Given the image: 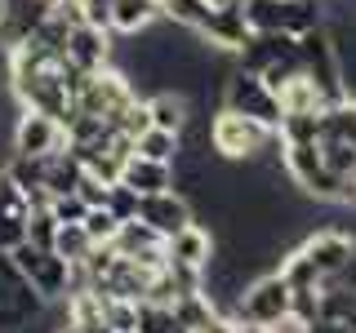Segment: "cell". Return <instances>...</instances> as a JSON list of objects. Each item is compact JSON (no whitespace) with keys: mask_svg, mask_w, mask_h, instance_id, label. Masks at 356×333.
I'll use <instances>...</instances> for the list:
<instances>
[{"mask_svg":"<svg viewBox=\"0 0 356 333\" xmlns=\"http://www.w3.org/2000/svg\"><path fill=\"white\" fill-rule=\"evenodd\" d=\"M209 147H214L222 160H254L276 142V129L259 125L254 116H241L232 107H218V116L209 120Z\"/></svg>","mask_w":356,"mask_h":333,"instance_id":"1","label":"cell"},{"mask_svg":"<svg viewBox=\"0 0 356 333\" xmlns=\"http://www.w3.org/2000/svg\"><path fill=\"white\" fill-rule=\"evenodd\" d=\"M134 85H129V76H120V71H111V67H98V71H85L81 76V85H76V116H98V120H116L120 111H125L134 103Z\"/></svg>","mask_w":356,"mask_h":333,"instance_id":"2","label":"cell"},{"mask_svg":"<svg viewBox=\"0 0 356 333\" xmlns=\"http://www.w3.org/2000/svg\"><path fill=\"white\" fill-rule=\"evenodd\" d=\"M289 284L281 271H267L259 275V280H250L236 293V320L250 329H263V325H276V320L289 316Z\"/></svg>","mask_w":356,"mask_h":333,"instance_id":"3","label":"cell"},{"mask_svg":"<svg viewBox=\"0 0 356 333\" xmlns=\"http://www.w3.org/2000/svg\"><path fill=\"white\" fill-rule=\"evenodd\" d=\"M222 107L241 111V116H254L267 129L281 125V103H276V94L263 85V76L250 71V67H241V71L227 76V85H222Z\"/></svg>","mask_w":356,"mask_h":333,"instance_id":"4","label":"cell"},{"mask_svg":"<svg viewBox=\"0 0 356 333\" xmlns=\"http://www.w3.org/2000/svg\"><path fill=\"white\" fill-rule=\"evenodd\" d=\"M9 258L22 275L31 280L40 298H67V280H72V262L58 258L54 249H40V244H27L22 240L18 249H9Z\"/></svg>","mask_w":356,"mask_h":333,"instance_id":"5","label":"cell"},{"mask_svg":"<svg viewBox=\"0 0 356 333\" xmlns=\"http://www.w3.org/2000/svg\"><path fill=\"white\" fill-rule=\"evenodd\" d=\"M40 307V293L31 289V280L14 266L9 253H0V325L18 329L31 320V311Z\"/></svg>","mask_w":356,"mask_h":333,"instance_id":"6","label":"cell"},{"mask_svg":"<svg viewBox=\"0 0 356 333\" xmlns=\"http://www.w3.org/2000/svg\"><path fill=\"white\" fill-rule=\"evenodd\" d=\"M138 222H147L156 236L170 240L174 231H183L187 222H192V205H187L183 191H174V187H165V191H152V196H138Z\"/></svg>","mask_w":356,"mask_h":333,"instance_id":"7","label":"cell"},{"mask_svg":"<svg viewBox=\"0 0 356 333\" xmlns=\"http://www.w3.org/2000/svg\"><path fill=\"white\" fill-rule=\"evenodd\" d=\"M67 147V129L58 125L54 116H44V111H22L18 125H14V151L18 155H49Z\"/></svg>","mask_w":356,"mask_h":333,"instance_id":"8","label":"cell"},{"mask_svg":"<svg viewBox=\"0 0 356 333\" xmlns=\"http://www.w3.org/2000/svg\"><path fill=\"white\" fill-rule=\"evenodd\" d=\"M196 36L205 44H214V49H222V53H241L254 31H250V22H245L241 5H209V18L200 22Z\"/></svg>","mask_w":356,"mask_h":333,"instance_id":"9","label":"cell"},{"mask_svg":"<svg viewBox=\"0 0 356 333\" xmlns=\"http://www.w3.org/2000/svg\"><path fill=\"white\" fill-rule=\"evenodd\" d=\"M27 214H31L27 191L9 173H0V253L18 249L27 240Z\"/></svg>","mask_w":356,"mask_h":333,"instance_id":"10","label":"cell"},{"mask_svg":"<svg viewBox=\"0 0 356 333\" xmlns=\"http://www.w3.org/2000/svg\"><path fill=\"white\" fill-rule=\"evenodd\" d=\"M63 58L76 67V71H98L107 67L111 58V40H107V27H89V22H76L63 40Z\"/></svg>","mask_w":356,"mask_h":333,"instance_id":"11","label":"cell"},{"mask_svg":"<svg viewBox=\"0 0 356 333\" xmlns=\"http://www.w3.org/2000/svg\"><path fill=\"white\" fill-rule=\"evenodd\" d=\"M165 258H170V266L209 271V262H214V240H209V231H200L196 222H187L183 231H174V236L165 240Z\"/></svg>","mask_w":356,"mask_h":333,"instance_id":"12","label":"cell"},{"mask_svg":"<svg viewBox=\"0 0 356 333\" xmlns=\"http://www.w3.org/2000/svg\"><path fill=\"white\" fill-rule=\"evenodd\" d=\"M120 187H129L134 196H152V191H165L174 187V164H161V160H147V155H129L120 164Z\"/></svg>","mask_w":356,"mask_h":333,"instance_id":"13","label":"cell"},{"mask_svg":"<svg viewBox=\"0 0 356 333\" xmlns=\"http://www.w3.org/2000/svg\"><path fill=\"white\" fill-rule=\"evenodd\" d=\"M348 249H352V236H343V231H316V236L303 240V253L321 271V280H330V275L339 271L343 258H348Z\"/></svg>","mask_w":356,"mask_h":333,"instance_id":"14","label":"cell"},{"mask_svg":"<svg viewBox=\"0 0 356 333\" xmlns=\"http://www.w3.org/2000/svg\"><path fill=\"white\" fill-rule=\"evenodd\" d=\"M156 18H161L156 0H107V27L120 31V36H138Z\"/></svg>","mask_w":356,"mask_h":333,"instance_id":"15","label":"cell"},{"mask_svg":"<svg viewBox=\"0 0 356 333\" xmlns=\"http://www.w3.org/2000/svg\"><path fill=\"white\" fill-rule=\"evenodd\" d=\"M178 151H183V133L156 129V125H147L134 138V155H147V160H161V164H174Z\"/></svg>","mask_w":356,"mask_h":333,"instance_id":"16","label":"cell"},{"mask_svg":"<svg viewBox=\"0 0 356 333\" xmlns=\"http://www.w3.org/2000/svg\"><path fill=\"white\" fill-rule=\"evenodd\" d=\"M276 103H281V116H298V111H321V107H325L321 94H316V85H312L303 71L289 76V80L276 89Z\"/></svg>","mask_w":356,"mask_h":333,"instance_id":"17","label":"cell"},{"mask_svg":"<svg viewBox=\"0 0 356 333\" xmlns=\"http://www.w3.org/2000/svg\"><path fill=\"white\" fill-rule=\"evenodd\" d=\"M147 120L156 129H170V133H183L187 129V98L174 94V89H165V94L147 98Z\"/></svg>","mask_w":356,"mask_h":333,"instance_id":"18","label":"cell"},{"mask_svg":"<svg viewBox=\"0 0 356 333\" xmlns=\"http://www.w3.org/2000/svg\"><path fill=\"white\" fill-rule=\"evenodd\" d=\"M281 275H285L289 293H321V271L312 266V258H307L303 249H294V253L281 262Z\"/></svg>","mask_w":356,"mask_h":333,"instance_id":"19","label":"cell"},{"mask_svg":"<svg viewBox=\"0 0 356 333\" xmlns=\"http://www.w3.org/2000/svg\"><path fill=\"white\" fill-rule=\"evenodd\" d=\"M134 333H187L170 302H138V329Z\"/></svg>","mask_w":356,"mask_h":333,"instance_id":"20","label":"cell"},{"mask_svg":"<svg viewBox=\"0 0 356 333\" xmlns=\"http://www.w3.org/2000/svg\"><path fill=\"white\" fill-rule=\"evenodd\" d=\"M94 249V240L85 236L81 222H58V231H54V253L67 262H85V253Z\"/></svg>","mask_w":356,"mask_h":333,"instance_id":"21","label":"cell"},{"mask_svg":"<svg viewBox=\"0 0 356 333\" xmlns=\"http://www.w3.org/2000/svg\"><path fill=\"white\" fill-rule=\"evenodd\" d=\"M156 5H161V18L178 22V27H187V31H200V22L209 18L205 0H156Z\"/></svg>","mask_w":356,"mask_h":333,"instance_id":"22","label":"cell"},{"mask_svg":"<svg viewBox=\"0 0 356 333\" xmlns=\"http://www.w3.org/2000/svg\"><path fill=\"white\" fill-rule=\"evenodd\" d=\"M81 227H85V236L94 240V244H111V240H116V231H120V218L111 214L107 205H98V209H85Z\"/></svg>","mask_w":356,"mask_h":333,"instance_id":"23","label":"cell"},{"mask_svg":"<svg viewBox=\"0 0 356 333\" xmlns=\"http://www.w3.org/2000/svg\"><path fill=\"white\" fill-rule=\"evenodd\" d=\"M54 231H58V218L49 214V205H31V214H27V244L54 249Z\"/></svg>","mask_w":356,"mask_h":333,"instance_id":"24","label":"cell"},{"mask_svg":"<svg viewBox=\"0 0 356 333\" xmlns=\"http://www.w3.org/2000/svg\"><path fill=\"white\" fill-rule=\"evenodd\" d=\"M85 209H89V205H85V200L76 196V191H67V196H54V200H49V214L58 218V222H81V218H85Z\"/></svg>","mask_w":356,"mask_h":333,"instance_id":"25","label":"cell"},{"mask_svg":"<svg viewBox=\"0 0 356 333\" xmlns=\"http://www.w3.org/2000/svg\"><path fill=\"white\" fill-rule=\"evenodd\" d=\"M107 209H111V214H116L120 222H129L134 214H138V196H134L129 187H120V182H116V187H111V196H107Z\"/></svg>","mask_w":356,"mask_h":333,"instance_id":"26","label":"cell"},{"mask_svg":"<svg viewBox=\"0 0 356 333\" xmlns=\"http://www.w3.org/2000/svg\"><path fill=\"white\" fill-rule=\"evenodd\" d=\"M196 333H245V325H241L236 316H222V311L214 307V311H209V320H205Z\"/></svg>","mask_w":356,"mask_h":333,"instance_id":"27","label":"cell"},{"mask_svg":"<svg viewBox=\"0 0 356 333\" xmlns=\"http://www.w3.org/2000/svg\"><path fill=\"white\" fill-rule=\"evenodd\" d=\"M54 333H85V329H81V325H76V320H63V325H58V329H54Z\"/></svg>","mask_w":356,"mask_h":333,"instance_id":"28","label":"cell"},{"mask_svg":"<svg viewBox=\"0 0 356 333\" xmlns=\"http://www.w3.org/2000/svg\"><path fill=\"white\" fill-rule=\"evenodd\" d=\"M205 5H241V0H205Z\"/></svg>","mask_w":356,"mask_h":333,"instance_id":"29","label":"cell"},{"mask_svg":"<svg viewBox=\"0 0 356 333\" xmlns=\"http://www.w3.org/2000/svg\"><path fill=\"white\" fill-rule=\"evenodd\" d=\"M0 22H5V0H0Z\"/></svg>","mask_w":356,"mask_h":333,"instance_id":"30","label":"cell"}]
</instances>
